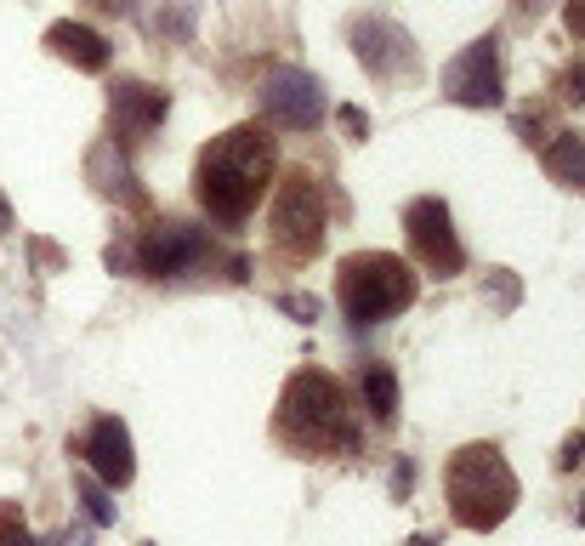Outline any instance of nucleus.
Wrapping results in <instances>:
<instances>
[{"label":"nucleus","mask_w":585,"mask_h":546,"mask_svg":"<svg viewBox=\"0 0 585 546\" xmlns=\"http://www.w3.org/2000/svg\"><path fill=\"white\" fill-rule=\"evenodd\" d=\"M580 524H585V507H580Z\"/></svg>","instance_id":"nucleus-33"},{"label":"nucleus","mask_w":585,"mask_h":546,"mask_svg":"<svg viewBox=\"0 0 585 546\" xmlns=\"http://www.w3.org/2000/svg\"><path fill=\"white\" fill-rule=\"evenodd\" d=\"M580 461H585V433H569L563 450H557V473H574Z\"/></svg>","instance_id":"nucleus-27"},{"label":"nucleus","mask_w":585,"mask_h":546,"mask_svg":"<svg viewBox=\"0 0 585 546\" xmlns=\"http://www.w3.org/2000/svg\"><path fill=\"white\" fill-rule=\"evenodd\" d=\"M563 29H569V40L585 46V0H563Z\"/></svg>","instance_id":"nucleus-29"},{"label":"nucleus","mask_w":585,"mask_h":546,"mask_svg":"<svg viewBox=\"0 0 585 546\" xmlns=\"http://www.w3.org/2000/svg\"><path fill=\"white\" fill-rule=\"evenodd\" d=\"M273 302H278V313H290L296 325H313L319 319V296H308V290H278Z\"/></svg>","instance_id":"nucleus-21"},{"label":"nucleus","mask_w":585,"mask_h":546,"mask_svg":"<svg viewBox=\"0 0 585 546\" xmlns=\"http://www.w3.org/2000/svg\"><path fill=\"white\" fill-rule=\"evenodd\" d=\"M46 52L74 63L80 74H103L114 63V46L91 29V23H74V17H58L52 29H46Z\"/></svg>","instance_id":"nucleus-14"},{"label":"nucleus","mask_w":585,"mask_h":546,"mask_svg":"<svg viewBox=\"0 0 585 546\" xmlns=\"http://www.w3.org/2000/svg\"><path fill=\"white\" fill-rule=\"evenodd\" d=\"M103 262H109V273H137V245L132 239H114L109 251H103Z\"/></svg>","instance_id":"nucleus-25"},{"label":"nucleus","mask_w":585,"mask_h":546,"mask_svg":"<svg viewBox=\"0 0 585 546\" xmlns=\"http://www.w3.org/2000/svg\"><path fill=\"white\" fill-rule=\"evenodd\" d=\"M171 114V91L137 80V74H120V80H109V137L120 148H137L148 142Z\"/></svg>","instance_id":"nucleus-11"},{"label":"nucleus","mask_w":585,"mask_h":546,"mask_svg":"<svg viewBox=\"0 0 585 546\" xmlns=\"http://www.w3.org/2000/svg\"><path fill=\"white\" fill-rule=\"evenodd\" d=\"M69 456H80L86 473H97L109 489H125L137 479V450H132V433H125L120 415H97L80 444L69 438Z\"/></svg>","instance_id":"nucleus-12"},{"label":"nucleus","mask_w":585,"mask_h":546,"mask_svg":"<svg viewBox=\"0 0 585 546\" xmlns=\"http://www.w3.org/2000/svg\"><path fill=\"white\" fill-rule=\"evenodd\" d=\"M273 438L296 456H359V421L347 410V387L329 376V370H296V376L278 387L273 405Z\"/></svg>","instance_id":"nucleus-2"},{"label":"nucleus","mask_w":585,"mask_h":546,"mask_svg":"<svg viewBox=\"0 0 585 546\" xmlns=\"http://www.w3.org/2000/svg\"><path fill=\"white\" fill-rule=\"evenodd\" d=\"M557 103L585 109V63H569L563 74H557Z\"/></svg>","instance_id":"nucleus-22"},{"label":"nucleus","mask_w":585,"mask_h":546,"mask_svg":"<svg viewBox=\"0 0 585 546\" xmlns=\"http://www.w3.org/2000/svg\"><path fill=\"white\" fill-rule=\"evenodd\" d=\"M74 495H80V507H86V518H91V530H114V501H109V484L97 479V473H80L74 479Z\"/></svg>","instance_id":"nucleus-17"},{"label":"nucleus","mask_w":585,"mask_h":546,"mask_svg":"<svg viewBox=\"0 0 585 546\" xmlns=\"http://www.w3.org/2000/svg\"><path fill=\"white\" fill-rule=\"evenodd\" d=\"M154 29L165 40H176V46H188L194 40V0H165L160 17H154Z\"/></svg>","instance_id":"nucleus-18"},{"label":"nucleus","mask_w":585,"mask_h":546,"mask_svg":"<svg viewBox=\"0 0 585 546\" xmlns=\"http://www.w3.org/2000/svg\"><path fill=\"white\" fill-rule=\"evenodd\" d=\"M483 290H489V302H495V313H512L518 308V273L512 268H489V273H483Z\"/></svg>","instance_id":"nucleus-19"},{"label":"nucleus","mask_w":585,"mask_h":546,"mask_svg":"<svg viewBox=\"0 0 585 546\" xmlns=\"http://www.w3.org/2000/svg\"><path fill=\"white\" fill-rule=\"evenodd\" d=\"M273 171H278V148H273L267 126L245 120V126L222 132V137H211L206 148H199V160H194V200H199V211L211 216V228L239 234L245 222L257 216V206L267 200Z\"/></svg>","instance_id":"nucleus-1"},{"label":"nucleus","mask_w":585,"mask_h":546,"mask_svg":"<svg viewBox=\"0 0 585 546\" xmlns=\"http://www.w3.org/2000/svg\"><path fill=\"white\" fill-rule=\"evenodd\" d=\"M336 126H341L347 142H370V114H364L359 103H341V109H336Z\"/></svg>","instance_id":"nucleus-23"},{"label":"nucleus","mask_w":585,"mask_h":546,"mask_svg":"<svg viewBox=\"0 0 585 546\" xmlns=\"http://www.w3.org/2000/svg\"><path fill=\"white\" fill-rule=\"evenodd\" d=\"M257 109H262L267 126H278V132H319L324 114H329V97H324L319 74L296 69V63H278V69L262 74Z\"/></svg>","instance_id":"nucleus-8"},{"label":"nucleus","mask_w":585,"mask_h":546,"mask_svg":"<svg viewBox=\"0 0 585 546\" xmlns=\"http://www.w3.org/2000/svg\"><path fill=\"white\" fill-rule=\"evenodd\" d=\"M512 126H518L523 142H546V109H518Z\"/></svg>","instance_id":"nucleus-24"},{"label":"nucleus","mask_w":585,"mask_h":546,"mask_svg":"<svg viewBox=\"0 0 585 546\" xmlns=\"http://www.w3.org/2000/svg\"><path fill=\"white\" fill-rule=\"evenodd\" d=\"M86 183L103 194V200L125 206V211H148V194H142L137 171H132V160H125V148L114 137H97L86 148Z\"/></svg>","instance_id":"nucleus-13"},{"label":"nucleus","mask_w":585,"mask_h":546,"mask_svg":"<svg viewBox=\"0 0 585 546\" xmlns=\"http://www.w3.org/2000/svg\"><path fill=\"white\" fill-rule=\"evenodd\" d=\"M540 165L557 188L585 200V132H551V142H540Z\"/></svg>","instance_id":"nucleus-15"},{"label":"nucleus","mask_w":585,"mask_h":546,"mask_svg":"<svg viewBox=\"0 0 585 546\" xmlns=\"http://www.w3.org/2000/svg\"><path fill=\"white\" fill-rule=\"evenodd\" d=\"M0 546H40L17 501H0Z\"/></svg>","instance_id":"nucleus-20"},{"label":"nucleus","mask_w":585,"mask_h":546,"mask_svg":"<svg viewBox=\"0 0 585 546\" xmlns=\"http://www.w3.org/2000/svg\"><path fill=\"white\" fill-rule=\"evenodd\" d=\"M403 239H410V257L426 273H438V280L466 273V245L455 234V216L438 194H421V200L403 206Z\"/></svg>","instance_id":"nucleus-9"},{"label":"nucleus","mask_w":585,"mask_h":546,"mask_svg":"<svg viewBox=\"0 0 585 546\" xmlns=\"http://www.w3.org/2000/svg\"><path fill=\"white\" fill-rule=\"evenodd\" d=\"M415 296H421L415 268L393 251H352L336 268V302H341V319L352 331H375V325H387V319L410 313Z\"/></svg>","instance_id":"nucleus-5"},{"label":"nucleus","mask_w":585,"mask_h":546,"mask_svg":"<svg viewBox=\"0 0 585 546\" xmlns=\"http://www.w3.org/2000/svg\"><path fill=\"white\" fill-rule=\"evenodd\" d=\"M132 245H137V280H154V285H188V280H211V273H227L234 285L250 280L245 257H222V245L206 228L176 216L148 222Z\"/></svg>","instance_id":"nucleus-4"},{"label":"nucleus","mask_w":585,"mask_h":546,"mask_svg":"<svg viewBox=\"0 0 585 546\" xmlns=\"http://www.w3.org/2000/svg\"><path fill=\"white\" fill-rule=\"evenodd\" d=\"M17 228V211H12V200H7V194H0V239H7Z\"/></svg>","instance_id":"nucleus-31"},{"label":"nucleus","mask_w":585,"mask_h":546,"mask_svg":"<svg viewBox=\"0 0 585 546\" xmlns=\"http://www.w3.org/2000/svg\"><path fill=\"white\" fill-rule=\"evenodd\" d=\"M444 501L455 524L472 535H489L518 512V473L500 456V444H461L444 461Z\"/></svg>","instance_id":"nucleus-3"},{"label":"nucleus","mask_w":585,"mask_h":546,"mask_svg":"<svg viewBox=\"0 0 585 546\" xmlns=\"http://www.w3.org/2000/svg\"><path fill=\"white\" fill-rule=\"evenodd\" d=\"M347 46H352V58H359V69L375 86H415L421 80V46L387 12H352L347 17Z\"/></svg>","instance_id":"nucleus-7"},{"label":"nucleus","mask_w":585,"mask_h":546,"mask_svg":"<svg viewBox=\"0 0 585 546\" xmlns=\"http://www.w3.org/2000/svg\"><path fill=\"white\" fill-rule=\"evenodd\" d=\"M410 489H415V456H398V467H393V501H410Z\"/></svg>","instance_id":"nucleus-26"},{"label":"nucleus","mask_w":585,"mask_h":546,"mask_svg":"<svg viewBox=\"0 0 585 546\" xmlns=\"http://www.w3.org/2000/svg\"><path fill=\"white\" fill-rule=\"evenodd\" d=\"M444 97L455 109H500L506 103V58H500V35H477L472 46L449 58L444 69Z\"/></svg>","instance_id":"nucleus-10"},{"label":"nucleus","mask_w":585,"mask_h":546,"mask_svg":"<svg viewBox=\"0 0 585 546\" xmlns=\"http://www.w3.org/2000/svg\"><path fill=\"white\" fill-rule=\"evenodd\" d=\"M546 7H551V0H512V23H518V29H534V23L546 17Z\"/></svg>","instance_id":"nucleus-28"},{"label":"nucleus","mask_w":585,"mask_h":546,"mask_svg":"<svg viewBox=\"0 0 585 546\" xmlns=\"http://www.w3.org/2000/svg\"><path fill=\"white\" fill-rule=\"evenodd\" d=\"M97 12H109V17H132L137 12V0H91Z\"/></svg>","instance_id":"nucleus-30"},{"label":"nucleus","mask_w":585,"mask_h":546,"mask_svg":"<svg viewBox=\"0 0 585 546\" xmlns=\"http://www.w3.org/2000/svg\"><path fill=\"white\" fill-rule=\"evenodd\" d=\"M359 393H364V410L375 421H398V376H393V364H364V376H359Z\"/></svg>","instance_id":"nucleus-16"},{"label":"nucleus","mask_w":585,"mask_h":546,"mask_svg":"<svg viewBox=\"0 0 585 546\" xmlns=\"http://www.w3.org/2000/svg\"><path fill=\"white\" fill-rule=\"evenodd\" d=\"M403 546H438V535H432V530H421V535H410Z\"/></svg>","instance_id":"nucleus-32"},{"label":"nucleus","mask_w":585,"mask_h":546,"mask_svg":"<svg viewBox=\"0 0 585 546\" xmlns=\"http://www.w3.org/2000/svg\"><path fill=\"white\" fill-rule=\"evenodd\" d=\"M329 234V200H324V177L308 165H290L273 188V216H267V239L273 257L285 268H301L324 251Z\"/></svg>","instance_id":"nucleus-6"}]
</instances>
